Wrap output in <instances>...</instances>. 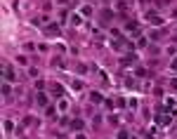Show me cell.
Listing matches in <instances>:
<instances>
[{"label":"cell","mask_w":177,"mask_h":139,"mask_svg":"<svg viewBox=\"0 0 177 139\" xmlns=\"http://www.w3.org/2000/svg\"><path fill=\"white\" fill-rule=\"evenodd\" d=\"M118 139H128V132H120V134H118Z\"/></svg>","instance_id":"277c9868"},{"label":"cell","mask_w":177,"mask_h":139,"mask_svg":"<svg viewBox=\"0 0 177 139\" xmlns=\"http://www.w3.org/2000/svg\"><path fill=\"white\" fill-rule=\"evenodd\" d=\"M73 130H83V120H73Z\"/></svg>","instance_id":"7a4b0ae2"},{"label":"cell","mask_w":177,"mask_h":139,"mask_svg":"<svg viewBox=\"0 0 177 139\" xmlns=\"http://www.w3.org/2000/svg\"><path fill=\"white\" fill-rule=\"evenodd\" d=\"M57 33H59V26L57 24H50L47 26V36H57Z\"/></svg>","instance_id":"6da1fadb"},{"label":"cell","mask_w":177,"mask_h":139,"mask_svg":"<svg viewBox=\"0 0 177 139\" xmlns=\"http://www.w3.org/2000/svg\"><path fill=\"white\" fill-rule=\"evenodd\" d=\"M149 19H151L153 24H161V19H158V17H156V12H151V17H149Z\"/></svg>","instance_id":"3957f363"}]
</instances>
